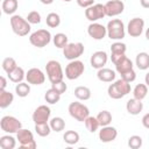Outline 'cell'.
Instances as JSON below:
<instances>
[{
    "label": "cell",
    "instance_id": "cell-26",
    "mask_svg": "<svg viewBox=\"0 0 149 149\" xmlns=\"http://www.w3.org/2000/svg\"><path fill=\"white\" fill-rule=\"evenodd\" d=\"M16 140L12 135H2L0 137V147L1 149H14L16 147Z\"/></svg>",
    "mask_w": 149,
    "mask_h": 149
},
{
    "label": "cell",
    "instance_id": "cell-23",
    "mask_svg": "<svg viewBox=\"0 0 149 149\" xmlns=\"http://www.w3.org/2000/svg\"><path fill=\"white\" fill-rule=\"evenodd\" d=\"M2 12L7 15H14V13L16 12L17 7H19V2L17 0H3L2 1Z\"/></svg>",
    "mask_w": 149,
    "mask_h": 149
},
{
    "label": "cell",
    "instance_id": "cell-51",
    "mask_svg": "<svg viewBox=\"0 0 149 149\" xmlns=\"http://www.w3.org/2000/svg\"><path fill=\"white\" fill-rule=\"evenodd\" d=\"M64 2H70V1H72V0H63Z\"/></svg>",
    "mask_w": 149,
    "mask_h": 149
},
{
    "label": "cell",
    "instance_id": "cell-50",
    "mask_svg": "<svg viewBox=\"0 0 149 149\" xmlns=\"http://www.w3.org/2000/svg\"><path fill=\"white\" fill-rule=\"evenodd\" d=\"M146 38L149 41V28H147V30H146Z\"/></svg>",
    "mask_w": 149,
    "mask_h": 149
},
{
    "label": "cell",
    "instance_id": "cell-36",
    "mask_svg": "<svg viewBox=\"0 0 149 149\" xmlns=\"http://www.w3.org/2000/svg\"><path fill=\"white\" fill-rule=\"evenodd\" d=\"M84 123H85L86 129H87L90 133H95V132L99 129V127H100L97 116H95V118H94V116H87L86 120L84 121Z\"/></svg>",
    "mask_w": 149,
    "mask_h": 149
},
{
    "label": "cell",
    "instance_id": "cell-16",
    "mask_svg": "<svg viewBox=\"0 0 149 149\" xmlns=\"http://www.w3.org/2000/svg\"><path fill=\"white\" fill-rule=\"evenodd\" d=\"M123 10H125V3L121 0H108L105 3L106 16H109V17L118 16Z\"/></svg>",
    "mask_w": 149,
    "mask_h": 149
},
{
    "label": "cell",
    "instance_id": "cell-24",
    "mask_svg": "<svg viewBox=\"0 0 149 149\" xmlns=\"http://www.w3.org/2000/svg\"><path fill=\"white\" fill-rule=\"evenodd\" d=\"M7 76H8V78H9L10 81L17 84V83L23 81V79L26 78V72H24V70H23L21 66H17L15 70H13V71H12L10 73H8Z\"/></svg>",
    "mask_w": 149,
    "mask_h": 149
},
{
    "label": "cell",
    "instance_id": "cell-22",
    "mask_svg": "<svg viewBox=\"0 0 149 149\" xmlns=\"http://www.w3.org/2000/svg\"><path fill=\"white\" fill-rule=\"evenodd\" d=\"M135 65L139 70H147L149 69V54L148 52H139L135 58Z\"/></svg>",
    "mask_w": 149,
    "mask_h": 149
},
{
    "label": "cell",
    "instance_id": "cell-30",
    "mask_svg": "<svg viewBox=\"0 0 149 149\" xmlns=\"http://www.w3.org/2000/svg\"><path fill=\"white\" fill-rule=\"evenodd\" d=\"M79 139H80V136H79V134L76 130H66L64 133V135H63L64 142L66 144H69V146H73L76 143H78Z\"/></svg>",
    "mask_w": 149,
    "mask_h": 149
},
{
    "label": "cell",
    "instance_id": "cell-3",
    "mask_svg": "<svg viewBox=\"0 0 149 149\" xmlns=\"http://www.w3.org/2000/svg\"><path fill=\"white\" fill-rule=\"evenodd\" d=\"M106 28H107V36L111 40L120 41L126 35L125 24L120 19H112L111 21H108Z\"/></svg>",
    "mask_w": 149,
    "mask_h": 149
},
{
    "label": "cell",
    "instance_id": "cell-11",
    "mask_svg": "<svg viewBox=\"0 0 149 149\" xmlns=\"http://www.w3.org/2000/svg\"><path fill=\"white\" fill-rule=\"evenodd\" d=\"M106 16L105 5L102 3H94L87 8H85V17L90 22H97L98 20Z\"/></svg>",
    "mask_w": 149,
    "mask_h": 149
},
{
    "label": "cell",
    "instance_id": "cell-38",
    "mask_svg": "<svg viewBox=\"0 0 149 149\" xmlns=\"http://www.w3.org/2000/svg\"><path fill=\"white\" fill-rule=\"evenodd\" d=\"M45 22H47V26L50 27V28H57L59 24H61V16L57 14V13H49L47 15V19H45Z\"/></svg>",
    "mask_w": 149,
    "mask_h": 149
},
{
    "label": "cell",
    "instance_id": "cell-35",
    "mask_svg": "<svg viewBox=\"0 0 149 149\" xmlns=\"http://www.w3.org/2000/svg\"><path fill=\"white\" fill-rule=\"evenodd\" d=\"M1 66H2V70L8 74L17 68V64H16V61L13 57H6V58H3Z\"/></svg>",
    "mask_w": 149,
    "mask_h": 149
},
{
    "label": "cell",
    "instance_id": "cell-8",
    "mask_svg": "<svg viewBox=\"0 0 149 149\" xmlns=\"http://www.w3.org/2000/svg\"><path fill=\"white\" fill-rule=\"evenodd\" d=\"M85 71V65L79 59H73L70 61L69 64L65 66V77L69 80H74L78 79Z\"/></svg>",
    "mask_w": 149,
    "mask_h": 149
},
{
    "label": "cell",
    "instance_id": "cell-29",
    "mask_svg": "<svg viewBox=\"0 0 149 149\" xmlns=\"http://www.w3.org/2000/svg\"><path fill=\"white\" fill-rule=\"evenodd\" d=\"M49 125L51 127V130L52 132H56V133H59L62 130H64L65 128V121L63 118L61 116H55L52 118L50 121H49Z\"/></svg>",
    "mask_w": 149,
    "mask_h": 149
},
{
    "label": "cell",
    "instance_id": "cell-9",
    "mask_svg": "<svg viewBox=\"0 0 149 149\" xmlns=\"http://www.w3.org/2000/svg\"><path fill=\"white\" fill-rule=\"evenodd\" d=\"M16 139L20 143V148L21 149H35L37 147L36 141L34 140V135L30 130L21 128L17 133H16Z\"/></svg>",
    "mask_w": 149,
    "mask_h": 149
},
{
    "label": "cell",
    "instance_id": "cell-7",
    "mask_svg": "<svg viewBox=\"0 0 149 149\" xmlns=\"http://www.w3.org/2000/svg\"><path fill=\"white\" fill-rule=\"evenodd\" d=\"M0 128L2 132L7 133V134H16L22 128V123L15 116L5 115L0 120Z\"/></svg>",
    "mask_w": 149,
    "mask_h": 149
},
{
    "label": "cell",
    "instance_id": "cell-49",
    "mask_svg": "<svg viewBox=\"0 0 149 149\" xmlns=\"http://www.w3.org/2000/svg\"><path fill=\"white\" fill-rule=\"evenodd\" d=\"M40 2H42L43 5H51L54 2V0H38Z\"/></svg>",
    "mask_w": 149,
    "mask_h": 149
},
{
    "label": "cell",
    "instance_id": "cell-33",
    "mask_svg": "<svg viewBox=\"0 0 149 149\" xmlns=\"http://www.w3.org/2000/svg\"><path fill=\"white\" fill-rule=\"evenodd\" d=\"M61 95H62V94H59L56 90H54V88L51 87V88H49V90L45 92V94H44V100H45L48 104L54 105V104H57V102L61 100Z\"/></svg>",
    "mask_w": 149,
    "mask_h": 149
},
{
    "label": "cell",
    "instance_id": "cell-17",
    "mask_svg": "<svg viewBox=\"0 0 149 149\" xmlns=\"http://www.w3.org/2000/svg\"><path fill=\"white\" fill-rule=\"evenodd\" d=\"M118 136V130L115 127L113 126H104L101 127V129L99 130V140L102 143H108V142H113Z\"/></svg>",
    "mask_w": 149,
    "mask_h": 149
},
{
    "label": "cell",
    "instance_id": "cell-15",
    "mask_svg": "<svg viewBox=\"0 0 149 149\" xmlns=\"http://www.w3.org/2000/svg\"><path fill=\"white\" fill-rule=\"evenodd\" d=\"M50 115H51L50 107H48L47 105H41L35 108V111L33 112L31 119L34 123H42V122H48L50 119Z\"/></svg>",
    "mask_w": 149,
    "mask_h": 149
},
{
    "label": "cell",
    "instance_id": "cell-40",
    "mask_svg": "<svg viewBox=\"0 0 149 149\" xmlns=\"http://www.w3.org/2000/svg\"><path fill=\"white\" fill-rule=\"evenodd\" d=\"M128 147L130 149H139L142 147V137L139 135H133L128 139Z\"/></svg>",
    "mask_w": 149,
    "mask_h": 149
},
{
    "label": "cell",
    "instance_id": "cell-25",
    "mask_svg": "<svg viewBox=\"0 0 149 149\" xmlns=\"http://www.w3.org/2000/svg\"><path fill=\"white\" fill-rule=\"evenodd\" d=\"M91 90L87 87V86H77L74 88V97L78 99V100H81V101H86L91 98Z\"/></svg>",
    "mask_w": 149,
    "mask_h": 149
},
{
    "label": "cell",
    "instance_id": "cell-1",
    "mask_svg": "<svg viewBox=\"0 0 149 149\" xmlns=\"http://www.w3.org/2000/svg\"><path fill=\"white\" fill-rule=\"evenodd\" d=\"M130 83L126 81L125 79L120 78L118 80H115L114 83H112L108 88H107V93H108V97L112 98V99H121L123 98L125 95H127L128 93H130Z\"/></svg>",
    "mask_w": 149,
    "mask_h": 149
},
{
    "label": "cell",
    "instance_id": "cell-2",
    "mask_svg": "<svg viewBox=\"0 0 149 149\" xmlns=\"http://www.w3.org/2000/svg\"><path fill=\"white\" fill-rule=\"evenodd\" d=\"M9 22H10V27H12L13 33L17 36H26L31 30L30 23L27 21V19L22 17L19 14L12 15L9 19Z\"/></svg>",
    "mask_w": 149,
    "mask_h": 149
},
{
    "label": "cell",
    "instance_id": "cell-46",
    "mask_svg": "<svg viewBox=\"0 0 149 149\" xmlns=\"http://www.w3.org/2000/svg\"><path fill=\"white\" fill-rule=\"evenodd\" d=\"M6 86H7V80H6V78L3 76H1L0 77V91L6 90Z\"/></svg>",
    "mask_w": 149,
    "mask_h": 149
},
{
    "label": "cell",
    "instance_id": "cell-45",
    "mask_svg": "<svg viewBox=\"0 0 149 149\" xmlns=\"http://www.w3.org/2000/svg\"><path fill=\"white\" fill-rule=\"evenodd\" d=\"M142 125H143V127L144 128H147V129H149V113H147V114H144L143 116H142Z\"/></svg>",
    "mask_w": 149,
    "mask_h": 149
},
{
    "label": "cell",
    "instance_id": "cell-13",
    "mask_svg": "<svg viewBox=\"0 0 149 149\" xmlns=\"http://www.w3.org/2000/svg\"><path fill=\"white\" fill-rule=\"evenodd\" d=\"M144 20L142 17H133L127 24V33L132 37H139L143 33Z\"/></svg>",
    "mask_w": 149,
    "mask_h": 149
},
{
    "label": "cell",
    "instance_id": "cell-42",
    "mask_svg": "<svg viewBox=\"0 0 149 149\" xmlns=\"http://www.w3.org/2000/svg\"><path fill=\"white\" fill-rule=\"evenodd\" d=\"M51 87H52L54 90H56L59 94L65 93V92H66V90H68V85H66L63 80H61V81H56V83H52V84H51Z\"/></svg>",
    "mask_w": 149,
    "mask_h": 149
},
{
    "label": "cell",
    "instance_id": "cell-28",
    "mask_svg": "<svg viewBox=\"0 0 149 149\" xmlns=\"http://www.w3.org/2000/svg\"><path fill=\"white\" fill-rule=\"evenodd\" d=\"M148 94V86L146 84H137L133 90V98L137 100H143Z\"/></svg>",
    "mask_w": 149,
    "mask_h": 149
},
{
    "label": "cell",
    "instance_id": "cell-14",
    "mask_svg": "<svg viewBox=\"0 0 149 149\" xmlns=\"http://www.w3.org/2000/svg\"><path fill=\"white\" fill-rule=\"evenodd\" d=\"M27 83L30 85H42L45 81V74L38 68H31L26 72Z\"/></svg>",
    "mask_w": 149,
    "mask_h": 149
},
{
    "label": "cell",
    "instance_id": "cell-48",
    "mask_svg": "<svg viewBox=\"0 0 149 149\" xmlns=\"http://www.w3.org/2000/svg\"><path fill=\"white\" fill-rule=\"evenodd\" d=\"M144 84L149 87V72L146 73V77H144Z\"/></svg>",
    "mask_w": 149,
    "mask_h": 149
},
{
    "label": "cell",
    "instance_id": "cell-37",
    "mask_svg": "<svg viewBox=\"0 0 149 149\" xmlns=\"http://www.w3.org/2000/svg\"><path fill=\"white\" fill-rule=\"evenodd\" d=\"M52 42H54L55 47L58 48V49H63V48L69 43L68 36H66L65 34H63V33H57V34L52 37Z\"/></svg>",
    "mask_w": 149,
    "mask_h": 149
},
{
    "label": "cell",
    "instance_id": "cell-5",
    "mask_svg": "<svg viewBox=\"0 0 149 149\" xmlns=\"http://www.w3.org/2000/svg\"><path fill=\"white\" fill-rule=\"evenodd\" d=\"M52 40L51 33L47 29H38L34 33L30 34L29 36V42L31 45L36 48H44L47 47Z\"/></svg>",
    "mask_w": 149,
    "mask_h": 149
},
{
    "label": "cell",
    "instance_id": "cell-32",
    "mask_svg": "<svg viewBox=\"0 0 149 149\" xmlns=\"http://www.w3.org/2000/svg\"><path fill=\"white\" fill-rule=\"evenodd\" d=\"M127 50V45L120 41H115L112 45H111V56H120V55H125Z\"/></svg>",
    "mask_w": 149,
    "mask_h": 149
},
{
    "label": "cell",
    "instance_id": "cell-31",
    "mask_svg": "<svg viewBox=\"0 0 149 149\" xmlns=\"http://www.w3.org/2000/svg\"><path fill=\"white\" fill-rule=\"evenodd\" d=\"M15 93L20 97V98H26L29 95L30 93V84L29 83H17L15 85Z\"/></svg>",
    "mask_w": 149,
    "mask_h": 149
},
{
    "label": "cell",
    "instance_id": "cell-39",
    "mask_svg": "<svg viewBox=\"0 0 149 149\" xmlns=\"http://www.w3.org/2000/svg\"><path fill=\"white\" fill-rule=\"evenodd\" d=\"M97 119H98V121H99L100 127L108 126V125L112 122V114H111V112H108V111H101V112H99V114L97 115Z\"/></svg>",
    "mask_w": 149,
    "mask_h": 149
},
{
    "label": "cell",
    "instance_id": "cell-21",
    "mask_svg": "<svg viewBox=\"0 0 149 149\" xmlns=\"http://www.w3.org/2000/svg\"><path fill=\"white\" fill-rule=\"evenodd\" d=\"M115 76H116L115 71H113L112 69H108V68H101L97 72L98 79L104 83H112L115 79Z\"/></svg>",
    "mask_w": 149,
    "mask_h": 149
},
{
    "label": "cell",
    "instance_id": "cell-19",
    "mask_svg": "<svg viewBox=\"0 0 149 149\" xmlns=\"http://www.w3.org/2000/svg\"><path fill=\"white\" fill-rule=\"evenodd\" d=\"M126 109L130 115H137L143 109V102H142V100H137L135 98H132L127 101Z\"/></svg>",
    "mask_w": 149,
    "mask_h": 149
},
{
    "label": "cell",
    "instance_id": "cell-20",
    "mask_svg": "<svg viewBox=\"0 0 149 149\" xmlns=\"http://www.w3.org/2000/svg\"><path fill=\"white\" fill-rule=\"evenodd\" d=\"M115 69H116V72L119 73V74H122V73H125V72H127V71H129V70H132L133 69V62L125 55L122 58H120L115 64Z\"/></svg>",
    "mask_w": 149,
    "mask_h": 149
},
{
    "label": "cell",
    "instance_id": "cell-41",
    "mask_svg": "<svg viewBox=\"0 0 149 149\" xmlns=\"http://www.w3.org/2000/svg\"><path fill=\"white\" fill-rule=\"evenodd\" d=\"M26 19H27V21H28L30 24H38V23H41V14H40L37 10H31V12H29Z\"/></svg>",
    "mask_w": 149,
    "mask_h": 149
},
{
    "label": "cell",
    "instance_id": "cell-12",
    "mask_svg": "<svg viewBox=\"0 0 149 149\" xmlns=\"http://www.w3.org/2000/svg\"><path fill=\"white\" fill-rule=\"evenodd\" d=\"M87 34L90 37H92L95 41L104 40L107 35V28L98 22H91L87 27Z\"/></svg>",
    "mask_w": 149,
    "mask_h": 149
},
{
    "label": "cell",
    "instance_id": "cell-6",
    "mask_svg": "<svg viewBox=\"0 0 149 149\" xmlns=\"http://www.w3.org/2000/svg\"><path fill=\"white\" fill-rule=\"evenodd\" d=\"M69 114L77 121L84 122L87 116H90V109L86 105L79 102V101H72L68 107Z\"/></svg>",
    "mask_w": 149,
    "mask_h": 149
},
{
    "label": "cell",
    "instance_id": "cell-18",
    "mask_svg": "<svg viewBox=\"0 0 149 149\" xmlns=\"http://www.w3.org/2000/svg\"><path fill=\"white\" fill-rule=\"evenodd\" d=\"M108 61V55L106 54V51H102V50H99V51H95L92 54L91 58H90V63H91V66L93 69H101L106 65Z\"/></svg>",
    "mask_w": 149,
    "mask_h": 149
},
{
    "label": "cell",
    "instance_id": "cell-10",
    "mask_svg": "<svg viewBox=\"0 0 149 149\" xmlns=\"http://www.w3.org/2000/svg\"><path fill=\"white\" fill-rule=\"evenodd\" d=\"M84 44L81 42H72V43H68L64 48H63V55L66 59L69 61H73V59H78L83 54H84Z\"/></svg>",
    "mask_w": 149,
    "mask_h": 149
},
{
    "label": "cell",
    "instance_id": "cell-44",
    "mask_svg": "<svg viewBox=\"0 0 149 149\" xmlns=\"http://www.w3.org/2000/svg\"><path fill=\"white\" fill-rule=\"evenodd\" d=\"M77 5L81 8H87L92 5H94V0H76Z\"/></svg>",
    "mask_w": 149,
    "mask_h": 149
},
{
    "label": "cell",
    "instance_id": "cell-34",
    "mask_svg": "<svg viewBox=\"0 0 149 149\" xmlns=\"http://www.w3.org/2000/svg\"><path fill=\"white\" fill-rule=\"evenodd\" d=\"M35 132L38 136L41 137H45L48 136L52 130H51V127L48 122H42V123H35Z\"/></svg>",
    "mask_w": 149,
    "mask_h": 149
},
{
    "label": "cell",
    "instance_id": "cell-27",
    "mask_svg": "<svg viewBox=\"0 0 149 149\" xmlns=\"http://www.w3.org/2000/svg\"><path fill=\"white\" fill-rule=\"evenodd\" d=\"M13 100H14L13 93L6 90L0 91V108H7L9 105H12Z\"/></svg>",
    "mask_w": 149,
    "mask_h": 149
},
{
    "label": "cell",
    "instance_id": "cell-4",
    "mask_svg": "<svg viewBox=\"0 0 149 149\" xmlns=\"http://www.w3.org/2000/svg\"><path fill=\"white\" fill-rule=\"evenodd\" d=\"M45 72L48 76V79L50 80V83H56V81H61L64 78V71L62 69V65L58 61L51 59L49 62H47L45 64Z\"/></svg>",
    "mask_w": 149,
    "mask_h": 149
},
{
    "label": "cell",
    "instance_id": "cell-47",
    "mask_svg": "<svg viewBox=\"0 0 149 149\" xmlns=\"http://www.w3.org/2000/svg\"><path fill=\"white\" fill-rule=\"evenodd\" d=\"M140 3L143 8H149V0H140Z\"/></svg>",
    "mask_w": 149,
    "mask_h": 149
},
{
    "label": "cell",
    "instance_id": "cell-43",
    "mask_svg": "<svg viewBox=\"0 0 149 149\" xmlns=\"http://www.w3.org/2000/svg\"><path fill=\"white\" fill-rule=\"evenodd\" d=\"M120 76H121L122 79H125L128 83H133L136 79V72L134 71V69H132V70H129V71H127V72H125Z\"/></svg>",
    "mask_w": 149,
    "mask_h": 149
}]
</instances>
